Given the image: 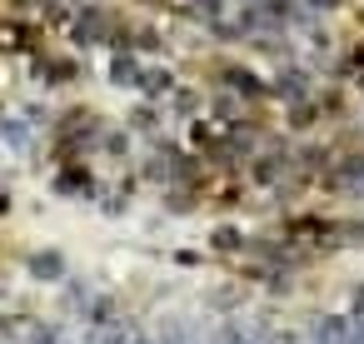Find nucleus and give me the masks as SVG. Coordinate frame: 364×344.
Returning <instances> with one entry per match:
<instances>
[{
	"mask_svg": "<svg viewBox=\"0 0 364 344\" xmlns=\"http://www.w3.org/2000/svg\"><path fill=\"white\" fill-rule=\"evenodd\" d=\"M60 269H65V259H55V254H41V259H36V274H41V279H55Z\"/></svg>",
	"mask_w": 364,
	"mask_h": 344,
	"instance_id": "1",
	"label": "nucleus"
}]
</instances>
